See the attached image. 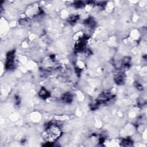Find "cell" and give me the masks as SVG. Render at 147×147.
<instances>
[{"label": "cell", "instance_id": "6da1fadb", "mask_svg": "<svg viewBox=\"0 0 147 147\" xmlns=\"http://www.w3.org/2000/svg\"><path fill=\"white\" fill-rule=\"evenodd\" d=\"M60 129L55 125L50 126L47 130V136L50 140H56L60 136Z\"/></svg>", "mask_w": 147, "mask_h": 147}]
</instances>
